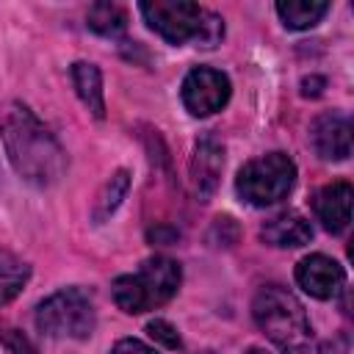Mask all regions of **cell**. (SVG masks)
Segmentation results:
<instances>
[{"instance_id":"cell-17","label":"cell","mask_w":354,"mask_h":354,"mask_svg":"<svg viewBox=\"0 0 354 354\" xmlns=\"http://www.w3.org/2000/svg\"><path fill=\"white\" fill-rule=\"evenodd\" d=\"M127 188H130V174H127L124 169H119V171L102 185V191H100V196H97V202H94V221H105V218L119 207V202L124 199Z\"/></svg>"},{"instance_id":"cell-5","label":"cell","mask_w":354,"mask_h":354,"mask_svg":"<svg viewBox=\"0 0 354 354\" xmlns=\"http://www.w3.org/2000/svg\"><path fill=\"white\" fill-rule=\"evenodd\" d=\"M296 183V163L285 152H268L254 160H249L238 177H235V191L243 202L254 207L274 205L290 194Z\"/></svg>"},{"instance_id":"cell-7","label":"cell","mask_w":354,"mask_h":354,"mask_svg":"<svg viewBox=\"0 0 354 354\" xmlns=\"http://www.w3.org/2000/svg\"><path fill=\"white\" fill-rule=\"evenodd\" d=\"M230 100V80L224 72L210 66H196L183 80V102L194 116H210L221 111Z\"/></svg>"},{"instance_id":"cell-12","label":"cell","mask_w":354,"mask_h":354,"mask_svg":"<svg viewBox=\"0 0 354 354\" xmlns=\"http://www.w3.org/2000/svg\"><path fill=\"white\" fill-rule=\"evenodd\" d=\"M260 235H263V241L271 243V246H282V249H285V246H304V243H310V238H313V227H310V221H307L301 213L285 210V213L271 216V218L263 224Z\"/></svg>"},{"instance_id":"cell-22","label":"cell","mask_w":354,"mask_h":354,"mask_svg":"<svg viewBox=\"0 0 354 354\" xmlns=\"http://www.w3.org/2000/svg\"><path fill=\"white\" fill-rule=\"evenodd\" d=\"M202 354H213V351H202Z\"/></svg>"},{"instance_id":"cell-18","label":"cell","mask_w":354,"mask_h":354,"mask_svg":"<svg viewBox=\"0 0 354 354\" xmlns=\"http://www.w3.org/2000/svg\"><path fill=\"white\" fill-rule=\"evenodd\" d=\"M147 332H149V337H155V340H158V343H163L166 348H183V340H180L177 329H174L169 321L155 318V321H149Z\"/></svg>"},{"instance_id":"cell-3","label":"cell","mask_w":354,"mask_h":354,"mask_svg":"<svg viewBox=\"0 0 354 354\" xmlns=\"http://www.w3.org/2000/svg\"><path fill=\"white\" fill-rule=\"evenodd\" d=\"M138 8L147 25L169 44L196 41L202 47H216L224 36L221 17L188 0H155V3H141Z\"/></svg>"},{"instance_id":"cell-20","label":"cell","mask_w":354,"mask_h":354,"mask_svg":"<svg viewBox=\"0 0 354 354\" xmlns=\"http://www.w3.org/2000/svg\"><path fill=\"white\" fill-rule=\"evenodd\" d=\"M321 354H348V337H337L321 348Z\"/></svg>"},{"instance_id":"cell-9","label":"cell","mask_w":354,"mask_h":354,"mask_svg":"<svg viewBox=\"0 0 354 354\" xmlns=\"http://www.w3.org/2000/svg\"><path fill=\"white\" fill-rule=\"evenodd\" d=\"M296 282L315 299H332L346 285V271L326 254H310L296 266Z\"/></svg>"},{"instance_id":"cell-1","label":"cell","mask_w":354,"mask_h":354,"mask_svg":"<svg viewBox=\"0 0 354 354\" xmlns=\"http://www.w3.org/2000/svg\"><path fill=\"white\" fill-rule=\"evenodd\" d=\"M0 136L14 171L30 185L47 188L66 171V155L58 138L22 102H8L0 113Z\"/></svg>"},{"instance_id":"cell-15","label":"cell","mask_w":354,"mask_h":354,"mask_svg":"<svg viewBox=\"0 0 354 354\" xmlns=\"http://www.w3.org/2000/svg\"><path fill=\"white\" fill-rule=\"evenodd\" d=\"M86 22L100 36H119L127 28V11L116 3H94L86 14Z\"/></svg>"},{"instance_id":"cell-2","label":"cell","mask_w":354,"mask_h":354,"mask_svg":"<svg viewBox=\"0 0 354 354\" xmlns=\"http://www.w3.org/2000/svg\"><path fill=\"white\" fill-rule=\"evenodd\" d=\"M252 315L282 354H315L307 313L282 285H263L252 301Z\"/></svg>"},{"instance_id":"cell-11","label":"cell","mask_w":354,"mask_h":354,"mask_svg":"<svg viewBox=\"0 0 354 354\" xmlns=\"http://www.w3.org/2000/svg\"><path fill=\"white\" fill-rule=\"evenodd\" d=\"M351 199H354V191H351V183H346V180H335L315 194V202H313L315 216L326 232H343L348 227Z\"/></svg>"},{"instance_id":"cell-6","label":"cell","mask_w":354,"mask_h":354,"mask_svg":"<svg viewBox=\"0 0 354 354\" xmlns=\"http://www.w3.org/2000/svg\"><path fill=\"white\" fill-rule=\"evenodd\" d=\"M36 326L47 337L83 340L94 332V304L80 288H64L36 307Z\"/></svg>"},{"instance_id":"cell-14","label":"cell","mask_w":354,"mask_h":354,"mask_svg":"<svg viewBox=\"0 0 354 354\" xmlns=\"http://www.w3.org/2000/svg\"><path fill=\"white\" fill-rule=\"evenodd\" d=\"M326 11H329V3L324 0H279L277 3V14L290 30H304L318 25Z\"/></svg>"},{"instance_id":"cell-16","label":"cell","mask_w":354,"mask_h":354,"mask_svg":"<svg viewBox=\"0 0 354 354\" xmlns=\"http://www.w3.org/2000/svg\"><path fill=\"white\" fill-rule=\"evenodd\" d=\"M28 274H30V268L17 254H11L8 249L0 246V304L11 301L22 290V285L28 282Z\"/></svg>"},{"instance_id":"cell-13","label":"cell","mask_w":354,"mask_h":354,"mask_svg":"<svg viewBox=\"0 0 354 354\" xmlns=\"http://www.w3.org/2000/svg\"><path fill=\"white\" fill-rule=\"evenodd\" d=\"M72 83H75V91L83 100V105L97 119H102L105 116V94H102L100 69L94 64H88V61H77V64H72Z\"/></svg>"},{"instance_id":"cell-21","label":"cell","mask_w":354,"mask_h":354,"mask_svg":"<svg viewBox=\"0 0 354 354\" xmlns=\"http://www.w3.org/2000/svg\"><path fill=\"white\" fill-rule=\"evenodd\" d=\"M246 354H268V351H266V348H249Z\"/></svg>"},{"instance_id":"cell-4","label":"cell","mask_w":354,"mask_h":354,"mask_svg":"<svg viewBox=\"0 0 354 354\" xmlns=\"http://www.w3.org/2000/svg\"><path fill=\"white\" fill-rule=\"evenodd\" d=\"M180 279H183L180 266L171 257L155 254V257L144 260L136 274L119 277L111 290H113V301L119 310L138 315V313L166 304L177 293Z\"/></svg>"},{"instance_id":"cell-19","label":"cell","mask_w":354,"mask_h":354,"mask_svg":"<svg viewBox=\"0 0 354 354\" xmlns=\"http://www.w3.org/2000/svg\"><path fill=\"white\" fill-rule=\"evenodd\" d=\"M111 354H158L155 348H149L147 343H141V340H136V337H124V340H119L116 346H113V351Z\"/></svg>"},{"instance_id":"cell-10","label":"cell","mask_w":354,"mask_h":354,"mask_svg":"<svg viewBox=\"0 0 354 354\" xmlns=\"http://www.w3.org/2000/svg\"><path fill=\"white\" fill-rule=\"evenodd\" d=\"M221 166H224V147L213 136L199 138L194 147V158H191V180H194V194L199 196V202H207L213 191L218 188Z\"/></svg>"},{"instance_id":"cell-8","label":"cell","mask_w":354,"mask_h":354,"mask_svg":"<svg viewBox=\"0 0 354 354\" xmlns=\"http://www.w3.org/2000/svg\"><path fill=\"white\" fill-rule=\"evenodd\" d=\"M310 144L324 160H346L351 155V119L340 111H326L310 124Z\"/></svg>"}]
</instances>
